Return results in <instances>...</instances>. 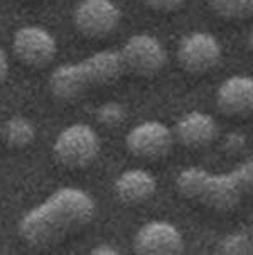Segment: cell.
<instances>
[{"label":"cell","instance_id":"obj_1","mask_svg":"<svg viewBox=\"0 0 253 255\" xmlns=\"http://www.w3.org/2000/svg\"><path fill=\"white\" fill-rule=\"evenodd\" d=\"M95 201L80 188H61L32 208L19 222L20 240L31 249H49L91 223Z\"/></svg>","mask_w":253,"mask_h":255},{"label":"cell","instance_id":"obj_2","mask_svg":"<svg viewBox=\"0 0 253 255\" xmlns=\"http://www.w3.org/2000/svg\"><path fill=\"white\" fill-rule=\"evenodd\" d=\"M177 193L186 200L198 201L206 208L231 211L253 193V155L228 172H213L187 167L175 179Z\"/></svg>","mask_w":253,"mask_h":255},{"label":"cell","instance_id":"obj_3","mask_svg":"<svg viewBox=\"0 0 253 255\" xmlns=\"http://www.w3.org/2000/svg\"><path fill=\"white\" fill-rule=\"evenodd\" d=\"M125 75L118 49H103L80 63L63 64L49 76V92L61 102H73L91 90L115 83Z\"/></svg>","mask_w":253,"mask_h":255},{"label":"cell","instance_id":"obj_4","mask_svg":"<svg viewBox=\"0 0 253 255\" xmlns=\"http://www.w3.org/2000/svg\"><path fill=\"white\" fill-rule=\"evenodd\" d=\"M100 137L89 125L75 124L54 140V159L66 169H84L100 154Z\"/></svg>","mask_w":253,"mask_h":255},{"label":"cell","instance_id":"obj_5","mask_svg":"<svg viewBox=\"0 0 253 255\" xmlns=\"http://www.w3.org/2000/svg\"><path fill=\"white\" fill-rule=\"evenodd\" d=\"M125 73L135 76H154L166 66L164 46L149 34H135L120 47Z\"/></svg>","mask_w":253,"mask_h":255},{"label":"cell","instance_id":"obj_6","mask_svg":"<svg viewBox=\"0 0 253 255\" xmlns=\"http://www.w3.org/2000/svg\"><path fill=\"white\" fill-rule=\"evenodd\" d=\"M122 12L111 0H81L73 14V24L84 37L101 39L118 27Z\"/></svg>","mask_w":253,"mask_h":255},{"label":"cell","instance_id":"obj_7","mask_svg":"<svg viewBox=\"0 0 253 255\" xmlns=\"http://www.w3.org/2000/svg\"><path fill=\"white\" fill-rule=\"evenodd\" d=\"M177 61L191 75H204L221 61V46L208 32H191L177 46Z\"/></svg>","mask_w":253,"mask_h":255},{"label":"cell","instance_id":"obj_8","mask_svg":"<svg viewBox=\"0 0 253 255\" xmlns=\"http://www.w3.org/2000/svg\"><path fill=\"white\" fill-rule=\"evenodd\" d=\"M12 49L20 63L29 68H46L54 61L58 44L53 34L39 25H25L14 34Z\"/></svg>","mask_w":253,"mask_h":255},{"label":"cell","instance_id":"obj_9","mask_svg":"<svg viewBox=\"0 0 253 255\" xmlns=\"http://www.w3.org/2000/svg\"><path fill=\"white\" fill-rule=\"evenodd\" d=\"M128 152L140 159H162L170 154L174 133L167 125L157 120L142 122L132 128L125 137Z\"/></svg>","mask_w":253,"mask_h":255},{"label":"cell","instance_id":"obj_10","mask_svg":"<svg viewBox=\"0 0 253 255\" xmlns=\"http://www.w3.org/2000/svg\"><path fill=\"white\" fill-rule=\"evenodd\" d=\"M134 252L140 255H177L184 252V239L174 225L149 222L135 233Z\"/></svg>","mask_w":253,"mask_h":255},{"label":"cell","instance_id":"obj_11","mask_svg":"<svg viewBox=\"0 0 253 255\" xmlns=\"http://www.w3.org/2000/svg\"><path fill=\"white\" fill-rule=\"evenodd\" d=\"M218 124L211 115L203 112H189L174 125V140L187 149H201L213 144L218 137Z\"/></svg>","mask_w":253,"mask_h":255},{"label":"cell","instance_id":"obj_12","mask_svg":"<svg viewBox=\"0 0 253 255\" xmlns=\"http://www.w3.org/2000/svg\"><path fill=\"white\" fill-rule=\"evenodd\" d=\"M216 107L228 117L248 115L253 112V78L231 76L216 92Z\"/></svg>","mask_w":253,"mask_h":255},{"label":"cell","instance_id":"obj_13","mask_svg":"<svg viewBox=\"0 0 253 255\" xmlns=\"http://www.w3.org/2000/svg\"><path fill=\"white\" fill-rule=\"evenodd\" d=\"M157 191V181L149 171L128 169L115 181V194L125 205H140Z\"/></svg>","mask_w":253,"mask_h":255},{"label":"cell","instance_id":"obj_14","mask_svg":"<svg viewBox=\"0 0 253 255\" xmlns=\"http://www.w3.org/2000/svg\"><path fill=\"white\" fill-rule=\"evenodd\" d=\"M3 140L12 149H25L31 145L36 137V128L32 122L25 117H12L3 124L2 128Z\"/></svg>","mask_w":253,"mask_h":255},{"label":"cell","instance_id":"obj_15","mask_svg":"<svg viewBox=\"0 0 253 255\" xmlns=\"http://www.w3.org/2000/svg\"><path fill=\"white\" fill-rule=\"evenodd\" d=\"M216 252L223 255L253 254V233L248 230H235L218 242Z\"/></svg>","mask_w":253,"mask_h":255},{"label":"cell","instance_id":"obj_16","mask_svg":"<svg viewBox=\"0 0 253 255\" xmlns=\"http://www.w3.org/2000/svg\"><path fill=\"white\" fill-rule=\"evenodd\" d=\"M213 12L226 20H243L253 15V0H209Z\"/></svg>","mask_w":253,"mask_h":255},{"label":"cell","instance_id":"obj_17","mask_svg":"<svg viewBox=\"0 0 253 255\" xmlns=\"http://www.w3.org/2000/svg\"><path fill=\"white\" fill-rule=\"evenodd\" d=\"M125 117H127L125 107L120 105L117 102L103 103L100 109L96 110V120L106 128H115L118 125H122Z\"/></svg>","mask_w":253,"mask_h":255},{"label":"cell","instance_id":"obj_18","mask_svg":"<svg viewBox=\"0 0 253 255\" xmlns=\"http://www.w3.org/2000/svg\"><path fill=\"white\" fill-rule=\"evenodd\" d=\"M184 2H186V0H145L147 7H151L152 10H157V12L177 10Z\"/></svg>","mask_w":253,"mask_h":255},{"label":"cell","instance_id":"obj_19","mask_svg":"<svg viewBox=\"0 0 253 255\" xmlns=\"http://www.w3.org/2000/svg\"><path fill=\"white\" fill-rule=\"evenodd\" d=\"M8 76V59H7V54L3 53V49L0 47V85L5 83Z\"/></svg>","mask_w":253,"mask_h":255},{"label":"cell","instance_id":"obj_20","mask_svg":"<svg viewBox=\"0 0 253 255\" xmlns=\"http://www.w3.org/2000/svg\"><path fill=\"white\" fill-rule=\"evenodd\" d=\"M91 254H98V255H117L120 252H118L117 249L111 247V245H108V244H101V245H98L96 249H93Z\"/></svg>","mask_w":253,"mask_h":255},{"label":"cell","instance_id":"obj_21","mask_svg":"<svg viewBox=\"0 0 253 255\" xmlns=\"http://www.w3.org/2000/svg\"><path fill=\"white\" fill-rule=\"evenodd\" d=\"M248 46H250V49L253 51V29L250 31V34H248Z\"/></svg>","mask_w":253,"mask_h":255}]
</instances>
